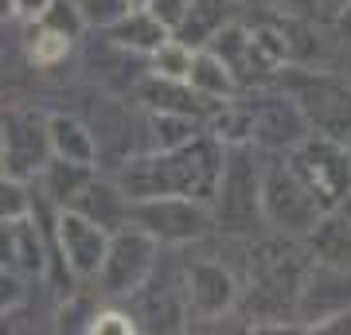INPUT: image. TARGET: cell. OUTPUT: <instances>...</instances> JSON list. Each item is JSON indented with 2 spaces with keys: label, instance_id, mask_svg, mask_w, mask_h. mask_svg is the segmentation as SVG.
I'll use <instances>...</instances> for the list:
<instances>
[{
  "label": "cell",
  "instance_id": "31",
  "mask_svg": "<svg viewBox=\"0 0 351 335\" xmlns=\"http://www.w3.org/2000/svg\"><path fill=\"white\" fill-rule=\"evenodd\" d=\"M277 12H289V16H308L316 8V0H269Z\"/></svg>",
  "mask_w": 351,
  "mask_h": 335
},
{
  "label": "cell",
  "instance_id": "27",
  "mask_svg": "<svg viewBox=\"0 0 351 335\" xmlns=\"http://www.w3.org/2000/svg\"><path fill=\"white\" fill-rule=\"evenodd\" d=\"M75 8L82 12V20H98V24H110L125 12V0H75Z\"/></svg>",
  "mask_w": 351,
  "mask_h": 335
},
{
  "label": "cell",
  "instance_id": "8",
  "mask_svg": "<svg viewBox=\"0 0 351 335\" xmlns=\"http://www.w3.org/2000/svg\"><path fill=\"white\" fill-rule=\"evenodd\" d=\"M156 261V238L145 234L141 226H129L106 242V258L98 265V281L106 297H129L133 288L149 277Z\"/></svg>",
  "mask_w": 351,
  "mask_h": 335
},
{
  "label": "cell",
  "instance_id": "6",
  "mask_svg": "<svg viewBox=\"0 0 351 335\" xmlns=\"http://www.w3.org/2000/svg\"><path fill=\"white\" fill-rule=\"evenodd\" d=\"M289 168L301 175V184L313 191V199L320 203V211L339 207V199L351 187V152L339 149V140L332 137H301L293 145Z\"/></svg>",
  "mask_w": 351,
  "mask_h": 335
},
{
  "label": "cell",
  "instance_id": "4",
  "mask_svg": "<svg viewBox=\"0 0 351 335\" xmlns=\"http://www.w3.org/2000/svg\"><path fill=\"white\" fill-rule=\"evenodd\" d=\"M125 223L141 226L145 234L156 242H195V238L211 234L215 214L203 199L188 195H152V199H129Z\"/></svg>",
  "mask_w": 351,
  "mask_h": 335
},
{
  "label": "cell",
  "instance_id": "1",
  "mask_svg": "<svg viewBox=\"0 0 351 335\" xmlns=\"http://www.w3.org/2000/svg\"><path fill=\"white\" fill-rule=\"evenodd\" d=\"M223 152L211 140H184L164 149L160 156H137L121 168V191L125 199H152V195H188L207 199L215 195Z\"/></svg>",
  "mask_w": 351,
  "mask_h": 335
},
{
  "label": "cell",
  "instance_id": "26",
  "mask_svg": "<svg viewBox=\"0 0 351 335\" xmlns=\"http://www.w3.org/2000/svg\"><path fill=\"white\" fill-rule=\"evenodd\" d=\"M86 332L94 335H129V332H137V316H129V312H117V308H106V312H94L86 323Z\"/></svg>",
  "mask_w": 351,
  "mask_h": 335
},
{
  "label": "cell",
  "instance_id": "9",
  "mask_svg": "<svg viewBox=\"0 0 351 335\" xmlns=\"http://www.w3.org/2000/svg\"><path fill=\"white\" fill-rule=\"evenodd\" d=\"M51 156L47 140V117L36 110H8L0 125V172L20 179L36 175Z\"/></svg>",
  "mask_w": 351,
  "mask_h": 335
},
{
  "label": "cell",
  "instance_id": "34",
  "mask_svg": "<svg viewBox=\"0 0 351 335\" xmlns=\"http://www.w3.org/2000/svg\"><path fill=\"white\" fill-rule=\"evenodd\" d=\"M339 211H343V214H348V219H351V187H348V195L339 199Z\"/></svg>",
  "mask_w": 351,
  "mask_h": 335
},
{
  "label": "cell",
  "instance_id": "22",
  "mask_svg": "<svg viewBox=\"0 0 351 335\" xmlns=\"http://www.w3.org/2000/svg\"><path fill=\"white\" fill-rule=\"evenodd\" d=\"M24 47H27V59H32V62H39V66H55L59 59H66V51H71V36L39 20V27L32 32V39H27Z\"/></svg>",
  "mask_w": 351,
  "mask_h": 335
},
{
  "label": "cell",
  "instance_id": "28",
  "mask_svg": "<svg viewBox=\"0 0 351 335\" xmlns=\"http://www.w3.org/2000/svg\"><path fill=\"white\" fill-rule=\"evenodd\" d=\"M188 4H191V0H149V12L156 16L164 27H172V32H176L180 20L188 16Z\"/></svg>",
  "mask_w": 351,
  "mask_h": 335
},
{
  "label": "cell",
  "instance_id": "14",
  "mask_svg": "<svg viewBox=\"0 0 351 335\" xmlns=\"http://www.w3.org/2000/svg\"><path fill=\"white\" fill-rule=\"evenodd\" d=\"M308 246L320 265H336V269H351V219L343 211H324L308 230Z\"/></svg>",
  "mask_w": 351,
  "mask_h": 335
},
{
  "label": "cell",
  "instance_id": "11",
  "mask_svg": "<svg viewBox=\"0 0 351 335\" xmlns=\"http://www.w3.org/2000/svg\"><path fill=\"white\" fill-rule=\"evenodd\" d=\"M106 242H110V230L98 226L94 219L71 211V207L59 214V246H63L66 265H71L75 277H98V265L106 258Z\"/></svg>",
  "mask_w": 351,
  "mask_h": 335
},
{
  "label": "cell",
  "instance_id": "20",
  "mask_svg": "<svg viewBox=\"0 0 351 335\" xmlns=\"http://www.w3.org/2000/svg\"><path fill=\"white\" fill-rule=\"evenodd\" d=\"M188 82L191 90H199L207 98H226L234 94V75L226 71V62L215 55V51H203V55H191V71H188Z\"/></svg>",
  "mask_w": 351,
  "mask_h": 335
},
{
  "label": "cell",
  "instance_id": "19",
  "mask_svg": "<svg viewBox=\"0 0 351 335\" xmlns=\"http://www.w3.org/2000/svg\"><path fill=\"white\" fill-rule=\"evenodd\" d=\"M226 20H230V0H191L188 16L176 27V39H184L188 47L191 43H207Z\"/></svg>",
  "mask_w": 351,
  "mask_h": 335
},
{
  "label": "cell",
  "instance_id": "21",
  "mask_svg": "<svg viewBox=\"0 0 351 335\" xmlns=\"http://www.w3.org/2000/svg\"><path fill=\"white\" fill-rule=\"evenodd\" d=\"M43 187H47L51 199H59V203H71L75 191L90 179V164H75V160H63V156H55L47 160L43 168Z\"/></svg>",
  "mask_w": 351,
  "mask_h": 335
},
{
  "label": "cell",
  "instance_id": "10",
  "mask_svg": "<svg viewBox=\"0 0 351 335\" xmlns=\"http://www.w3.org/2000/svg\"><path fill=\"white\" fill-rule=\"evenodd\" d=\"M239 277L215 258H188L184 269V304H188V320H215L239 304Z\"/></svg>",
  "mask_w": 351,
  "mask_h": 335
},
{
  "label": "cell",
  "instance_id": "3",
  "mask_svg": "<svg viewBox=\"0 0 351 335\" xmlns=\"http://www.w3.org/2000/svg\"><path fill=\"white\" fill-rule=\"evenodd\" d=\"M258 184H262V168L254 164L250 149H234L223 156L219 164V179H215V203H219V211H215V223L219 230L234 238H246L254 234V226L262 223V195H258Z\"/></svg>",
  "mask_w": 351,
  "mask_h": 335
},
{
  "label": "cell",
  "instance_id": "29",
  "mask_svg": "<svg viewBox=\"0 0 351 335\" xmlns=\"http://www.w3.org/2000/svg\"><path fill=\"white\" fill-rule=\"evenodd\" d=\"M20 293H24V288H20V281H16L12 273H4V269H0V312L12 308L16 300H20Z\"/></svg>",
  "mask_w": 351,
  "mask_h": 335
},
{
  "label": "cell",
  "instance_id": "35",
  "mask_svg": "<svg viewBox=\"0 0 351 335\" xmlns=\"http://www.w3.org/2000/svg\"><path fill=\"white\" fill-rule=\"evenodd\" d=\"M12 16V0H0V20H8Z\"/></svg>",
  "mask_w": 351,
  "mask_h": 335
},
{
  "label": "cell",
  "instance_id": "30",
  "mask_svg": "<svg viewBox=\"0 0 351 335\" xmlns=\"http://www.w3.org/2000/svg\"><path fill=\"white\" fill-rule=\"evenodd\" d=\"M47 8H51V0H12V12L20 16V20H32V24H36Z\"/></svg>",
  "mask_w": 351,
  "mask_h": 335
},
{
  "label": "cell",
  "instance_id": "13",
  "mask_svg": "<svg viewBox=\"0 0 351 335\" xmlns=\"http://www.w3.org/2000/svg\"><path fill=\"white\" fill-rule=\"evenodd\" d=\"M304 113L297 110V101L293 98H269L262 101L258 110H250V133L265 145H274V149H293L297 140L304 137Z\"/></svg>",
  "mask_w": 351,
  "mask_h": 335
},
{
  "label": "cell",
  "instance_id": "7",
  "mask_svg": "<svg viewBox=\"0 0 351 335\" xmlns=\"http://www.w3.org/2000/svg\"><path fill=\"white\" fill-rule=\"evenodd\" d=\"M293 101L324 137H351V82L336 75H293Z\"/></svg>",
  "mask_w": 351,
  "mask_h": 335
},
{
  "label": "cell",
  "instance_id": "15",
  "mask_svg": "<svg viewBox=\"0 0 351 335\" xmlns=\"http://www.w3.org/2000/svg\"><path fill=\"white\" fill-rule=\"evenodd\" d=\"M20 269V273H39L43 269V249H39L36 226L24 219H0V269Z\"/></svg>",
  "mask_w": 351,
  "mask_h": 335
},
{
  "label": "cell",
  "instance_id": "33",
  "mask_svg": "<svg viewBox=\"0 0 351 335\" xmlns=\"http://www.w3.org/2000/svg\"><path fill=\"white\" fill-rule=\"evenodd\" d=\"M316 8H324V12H339V8H343V0H316Z\"/></svg>",
  "mask_w": 351,
  "mask_h": 335
},
{
  "label": "cell",
  "instance_id": "2",
  "mask_svg": "<svg viewBox=\"0 0 351 335\" xmlns=\"http://www.w3.org/2000/svg\"><path fill=\"white\" fill-rule=\"evenodd\" d=\"M313 269L308 249H301L293 238H265L250 246L246 261V288H239V300L250 320H277L274 327H285V316L297 312L304 277Z\"/></svg>",
  "mask_w": 351,
  "mask_h": 335
},
{
  "label": "cell",
  "instance_id": "25",
  "mask_svg": "<svg viewBox=\"0 0 351 335\" xmlns=\"http://www.w3.org/2000/svg\"><path fill=\"white\" fill-rule=\"evenodd\" d=\"M32 211V195L20 179L0 172V219H24Z\"/></svg>",
  "mask_w": 351,
  "mask_h": 335
},
{
  "label": "cell",
  "instance_id": "32",
  "mask_svg": "<svg viewBox=\"0 0 351 335\" xmlns=\"http://www.w3.org/2000/svg\"><path fill=\"white\" fill-rule=\"evenodd\" d=\"M336 27L343 39H351V0H343V8L336 12Z\"/></svg>",
  "mask_w": 351,
  "mask_h": 335
},
{
  "label": "cell",
  "instance_id": "36",
  "mask_svg": "<svg viewBox=\"0 0 351 335\" xmlns=\"http://www.w3.org/2000/svg\"><path fill=\"white\" fill-rule=\"evenodd\" d=\"M125 8H149V0H125Z\"/></svg>",
  "mask_w": 351,
  "mask_h": 335
},
{
  "label": "cell",
  "instance_id": "23",
  "mask_svg": "<svg viewBox=\"0 0 351 335\" xmlns=\"http://www.w3.org/2000/svg\"><path fill=\"white\" fill-rule=\"evenodd\" d=\"M188 71H191V47L184 39H160L152 47V75L188 82Z\"/></svg>",
  "mask_w": 351,
  "mask_h": 335
},
{
  "label": "cell",
  "instance_id": "18",
  "mask_svg": "<svg viewBox=\"0 0 351 335\" xmlns=\"http://www.w3.org/2000/svg\"><path fill=\"white\" fill-rule=\"evenodd\" d=\"M47 140H51V152H55V156H63V160L90 164L94 156H98L94 133H90L86 125H78L75 117H63V113L47 117Z\"/></svg>",
  "mask_w": 351,
  "mask_h": 335
},
{
  "label": "cell",
  "instance_id": "24",
  "mask_svg": "<svg viewBox=\"0 0 351 335\" xmlns=\"http://www.w3.org/2000/svg\"><path fill=\"white\" fill-rule=\"evenodd\" d=\"M24 71H27L24 39L16 36L12 27H4V20H0V90L24 82Z\"/></svg>",
  "mask_w": 351,
  "mask_h": 335
},
{
  "label": "cell",
  "instance_id": "5",
  "mask_svg": "<svg viewBox=\"0 0 351 335\" xmlns=\"http://www.w3.org/2000/svg\"><path fill=\"white\" fill-rule=\"evenodd\" d=\"M258 195H262V219L269 226H277L281 234L301 238L313 230V223L320 219V203L313 199V191L301 184V175L289 168V160H274L262 168V184H258Z\"/></svg>",
  "mask_w": 351,
  "mask_h": 335
},
{
  "label": "cell",
  "instance_id": "17",
  "mask_svg": "<svg viewBox=\"0 0 351 335\" xmlns=\"http://www.w3.org/2000/svg\"><path fill=\"white\" fill-rule=\"evenodd\" d=\"M110 39L117 47L152 51L160 39H168V27H164L149 8H125L117 20H110Z\"/></svg>",
  "mask_w": 351,
  "mask_h": 335
},
{
  "label": "cell",
  "instance_id": "12",
  "mask_svg": "<svg viewBox=\"0 0 351 335\" xmlns=\"http://www.w3.org/2000/svg\"><path fill=\"white\" fill-rule=\"evenodd\" d=\"M343 308H351V269H336V265L316 261V269H308L301 297H297V316L316 323Z\"/></svg>",
  "mask_w": 351,
  "mask_h": 335
},
{
  "label": "cell",
  "instance_id": "16",
  "mask_svg": "<svg viewBox=\"0 0 351 335\" xmlns=\"http://www.w3.org/2000/svg\"><path fill=\"white\" fill-rule=\"evenodd\" d=\"M71 211L78 214H86V219H94L98 226H106V230H113L117 223H125V207H129V199L121 187H113V184H82L75 191V199L66 203Z\"/></svg>",
  "mask_w": 351,
  "mask_h": 335
}]
</instances>
